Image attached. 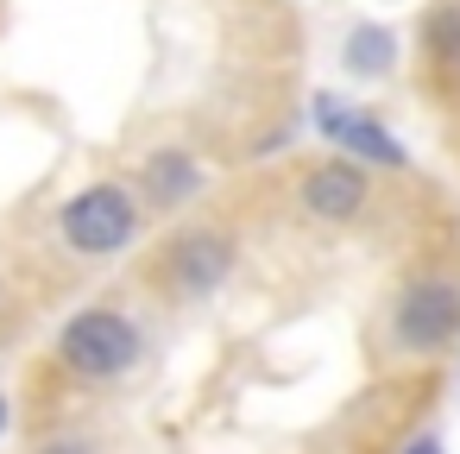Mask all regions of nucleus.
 <instances>
[{
    "instance_id": "6",
    "label": "nucleus",
    "mask_w": 460,
    "mask_h": 454,
    "mask_svg": "<svg viewBox=\"0 0 460 454\" xmlns=\"http://www.w3.org/2000/svg\"><path fill=\"white\" fill-rule=\"evenodd\" d=\"M315 108H322L328 139H341V146L366 152L372 165H403V146H397V139H391L378 120H366V114H341V108H334V95H315Z\"/></svg>"
},
{
    "instance_id": "4",
    "label": "nucleus",
    "mask_w": 460,
    "mask_h": 454,
    "mask_svg": "<svg viewBox=\"0 0 460 454\" xmlns=\"http://www.w3.org/2000/svg\"><path fill=\"white\" fill-rule=\"evenodd\" d=\"M296 196H303V215H315V221H353L366 209V171L347 158H328L303 177Z\"/></svg>"
},
{
    "instance_id": "5",
    "label": "nucleus",
    "mask_w": 460,
    "mask_h": 454,
    "mask_svg": "<svg viewBox=\"0 0 460 454\" xmlns=\"http://www.w3.org/2000/svg\"><path fill=\"white\" fill-rule=\"evenodd\" d=\"M227 272H234V240H221V234H183L171 246V278L183 297H208Z\"/></svg>"
},
{
    "instance_id": "7",
    "label": "nucleus",
    "mask_w": 460,
    "mask_h": 454,
    "mask_svg": "<svg viewBox=\"0 0 460 454\" xmlns=\"http://www.w3.org/2000/svg\"><path fill=\"white\" fill-rule=\"evenodd\" d=\"M196 183H202V171L190 165V152H158L152 165H146V196L152 202H190L196 196Z\"/></svg>"
},
{
    "instance_id": "9",
    "label": "nucleus",
    "mask_w": 460,
    "mask_h": 454,
    "mask_svg": "<svg viewBox=\"0 0 460 454\" xmlns=\"http://www.w3.org/2000/svg\"><path fill=\"white\" fill-rule=\"evenodd\" d=\"M429 51L435 58H460V7H447V13L429 20Z\"/></svg>"
},
{
    "instance_id": "8",
    "label": "nucleus",
    "mask_w": 460,
    "mask_h": 454,
    "mask_svg": "<svg viewBox=\"0 0 460 454\" xmlns=\"http://www.w3.org/2000/svg\"><path fill=\"white\" fill-rule=\"evenodd\" d=\"M397 64V39L385 26H353L347 32V70L353 76H385Z\"/></svg>"
},
{
    "instance_id": "10",
    "label": "nucleus",
    "mask_w": 460,
    "mask_h": 454,
    "mask_svg": "<svg viewBox=\"0 0 460 454\" xmlns=\"http://www.w3.org/2000/svg\"><path fill=\"white\" fill-rule=\"evenodd\" d=\"M403 454H441V441H435V435H422V441H416V448H403Z\"/></svg>"
},
{
    "instance_id": "3",
    "label": "nucleus",
    "mask_w": 460,
    "mask_h": 454,
    "mask_svg": "<svg viewBox=\"0 0 460 454\" xmlns=\"http://www.w3.org/2000/svg\"><path fill=\"white\" fill-rule=\"evenodd\" d=\"M460 334V290L447 284V278H422V284H410L403 297H397V309H391V341L403 347V353H435V347H447Z\"/></svg>"
},
{
    "instance_id": "1",
    "label": "nucleus",
    "mask_w": 460,
    "mask_h": 454,
    "mask_svg": "<svg viewBox=\"0 0 460 454\" xmlns=\"http://www.w3.org/2000/svg\"><path fill=\"white\" fill-rule=\"evenodd\" d=\"M58 360H64L76 378H120V372H133V360H139V328H133V316H120V309H83V316L64 322Z\"/></svg>"
},
{
    "instance_id": "2",
    "label": "nucleus",
    "mask_w": 460,
    "mask_h": 454,
    "mask_svg": "<svg viewBox=\"0 0 460 454\" xmlns=\"http://www.w3.org/2000/svg\"><path fill=\"white\" fill-rule=\"evenodd\" d=\"M133 227H139V202H133V190H120V183H89L76 202H64V240H70L83 259L120 253V246L133 240Z\"/></svg>"
},
{
    "instance_id": "12",
    "label": "nucleus",
    "mask_w": 460,
    "mask_h": 454,
    "mask_svg": "<svg viewBox=\"0 0 460 454\" xmlns=\"http://www.w3.org/2000/svg\"><path fill=\"white\" fill-rule=\"evenodd\" d=\"M0 429H7V397H0Z\"/></svg>"
},
{
    "instance_id": "11",
    "label": "nucleus",
    "mask_w": 460,
    "mask_h": 454,
    "mask_svg": "<svg viewBox=\"0 0 460 454\" xmlns=\"http://www.w3.org/2000/svg\"><path fill=\"white\" fill-rule=\"evenodd\" d=\"M45 454H83V448H45Z\"/></svg>"
}]
</instances>
